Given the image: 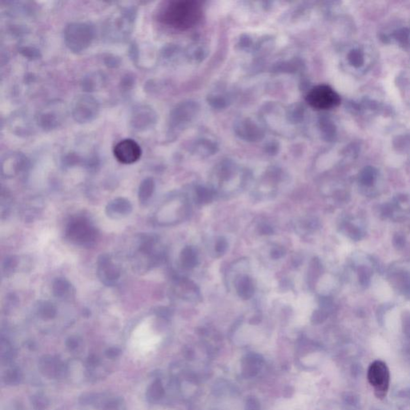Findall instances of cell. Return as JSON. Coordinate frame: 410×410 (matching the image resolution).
Masks as SVG:
<instances>
[{
  "mask_svg": "<svg viewBox=\"0 0 410 410\" xmlns=\"http://www.w3.org/2000/svg\"><path fill=\"white\" fill-rule=\"evenodd\" d=\"M202 14L200 2L194 0L172 1L164 8L161 20L173 29L186 31L198 24Z\"/></svg>",
  "mask_w": 410,
  "mask_h": 410,
  "instance_id": "6da1fadb",
  "label": "cell"
},
{
  "mask_svg": "<svg viewBox=\"0 0 410 410\" xmlns=\"http://www.w3.org/2000/svg\"><path fill=\"white\" fill-rule=\"evenodd\" d=\"M65 237L74 246L90 247L97 243L98 231L90 219L83 215L71 218L65 227Z\"/></svg>",
  "mask_w": 410,
  "mask_h": 410,
  "instance_id": "7a4b0ae2",
  "label": "cell"
},
{
  "mask_svg": "<svg viewBox=\"0 0 410 410\" xmlns=\"http://www.w3.org/2000/svg\"><path fill=\"white\" fill-rule=\"evenodd\" d=\"M66 48L74 53L87 50L95 38V29L90 23L74 22L66 26L64 33Z\"/></svg>",
  "mask_w": 410,
  "mask_h": 410,
  "instance_id": "3957f363",
  "label": "cell"
},
{
  "mask_svg": "<svg viewBox=\"0 0 410 410\" xmlns=\"http://www.w3.org/2000/svg\"><path fill=\"white\" fill-rule=\"evenodd\" d=\"M346 63L356 76H362L369 71L375 60L376 52L369 44H356L346 54Z\"/></svg>",
  "mask_w": 410,
  "mask_h": 410,
  "instance_id": "277c9868",
  "label": "cell"
},
{
  "mask_svg": "<svg viewBox=\"0 0 410 410\" xmlns=\"http://www.w3.org/2000/svg\"><path fill=\"white\" fill-rule=\"evenodd\" d=\"M188 201L186 199H171L160 208L156 214L160 225H172L179 222L187 216L188 213Z\"/></svg>",
  "mask_w": 410,
  "mask_h": 410,
  "instance_id": "5b68a950",
  "label": "cell"
},
{
  "mask_svg": "<svg viewBox=\"0 0 410 410\" xmlns=\"http://www.w3.org/2000/svg\"><path fill=\"white\" fill-rule=\"evenodd\" d=\"M306 100L312 108L317 110H328L336 108L341 103L339 95L328 85H318L307 95Z\"/></svg>",
  "mask_w": 410,
  "mask_h": 410,
  "instance_id": "8992f818",
  "label": "cell"
},
{
  "mask_svg": "<svg viewBox=\"0 0 410 410\" xmlns=\"http://www.w3.org/2000/svg\"><path fill=\"white\" fill-rule=\"evenodd\" d=\"M99 103L91 96H81L74 102L71 115L79 124H86L94 120L99 113Z\"/></svg>",
  "mask_w": 410,
  "mask_h": 410,
  "instance_id": "52a82bcc",
  "label": "cell"
},
{
  "mask_svg": "<svg viewBox=\"0 0 410 410\" xmlns=\"http://www.w3.org/2000/svg\"><path fill=\"white\" fill-rule=\"evenodd\" d=\"M368 379L376 396L379 398L385 397L390 385V372L386 364L378 361L374 362L369 367Z\"/></svg>",
  "mask_w": 410,
  "mask_h": 410,
  "instance_id": "ba28073f",
  "label": "cell"
},
{
  "mask_svg": "<svg viewBox=\"0 0 410 410\" xmlns=\"http://www.w3.org/2000/svg\"><path fill=\"white\" fill-rule=\"evenodd\" d=\"M113 153L119 163L132 164L140 160L142 156V149L135 140L124 139L115 145Z\"/></svg>",
  "mask_w": 410,
  "mask_h": 410,
  "instance_id": "9c48e42d",
  "label": "cell"
},
{
  "mask_svg": "<svg viewBox=\"0 0 410 410\" xmlns=\"http://www.w3.org/2000/svg\"><path fill=\"white\" fill-rule=\"evenodd\" d=\"M97 275L103 284L114 286L120 278L121 273L110 255L103 254L97 261Z\"/></svg>",
  "mask_w": 410,
  "mask_h": 410,
  "instance_id": "30bf717a",
  "label": "cell"
},
{
  "mask_svg": "<svg viewBox=\"0 0 410 410\" xmlns=\"http://www.w3.org/2000/svg\"><path fill=\"white\" fill-rule=\"evenodd\" d=\"M58 103H51L37 115V124L44 131H50L60 126L64 119V110Z\"/></svg>",
  "mask_w": 410,
  "mask_h": 410,
  "instance_id": "8fae6325",
  "label": "cell"
},
{
  "mask_svg": "<svg viewBox=\"0 0 410 410\" xmlns=\"http://www.w3.org/2000/svg\"><path fill=\"white\" fill-rule=\"evenodd\" d=\"M155 122V115L151 107L148 105H139L133 109L131 113V128L136 131H146L151 129Z\"/></svg>",
  "mask_w": 410,
  "mask_h": 410,
  "instance_id": "7c38bea8",
  "label": "cell"
},
{
  "mask_svg": "<svg viewBox=\"0 0 410 410\" xmlns=\"http://www.w3.org/2000/svg\"><path fill=\"white\" fill-rule=\"evenodd\" d=\"M380 39L387 44H394L407 48L410 46V26L396 25L385 29L380 33Z\"/></svg>",
  "mask_w": 410,
  "mask_h": 410,
  "instance_id": "4fadbf2b",
  "label": "cell"
},
{
  "mask_svg": "<svg viewBox=\"0 0 410 410\" xmlns=\"http://www.w3.org/2000/svg\"><path fill=\"white\" fill-rule=\"evenodd\" d=\"M132 211V205L129 199L125 198H115L108 203L106 207V213L112 219H122L130 215Z\"/></svg>",
  "mask_w": 410,
  "mask_h": 410,
  "instance_id": "5bb4252c",
  "label": "cell"
},
{
  "mask_svg": "<svg viewBox=\"0 0 410 410\" xmlns=\"http://www.w3.org/2000/svg\"><path fill=\"white\" fill-rule=\"evenodd\" d=\"M26 159L20 154H13L2 162V174L6 177H14L25 167Z\"/></svg>",
  "mask_w": 410,
  "mask_h": 410,
  "instance_id": "9a60e30c",
  "label": "cell"
},
{
  "mask_svg": "<svg viewBox=\"0 0 410 410\" xmlns=\"http://www.w3.org/2000/svg\"><path fill=\"white\" fill-rule=\"evenodd\" d=\"M75 292L72 284L65 278H57L53 282V295L60 300H70L75 295Z\"/></svg>",
  "mask_w": 410,
  "mask_h": 410,
  "instance_id": "2e32d148",
  "label": "cell"
},
{
  "mask_svg": "<svg viewBox=\"0 0 410 410\" xmlns=\"http://www.w3.org/2000/svg\"><path fill=\"white\" fill-rule=\"evenodd\" d=\"M155 191V182L151 177L146 178L140 183L138 197L140 204H146L150 200Z\"/></svg>",
  "mask_w": 410,
  "mask_h": 410,
  "instance_id": "e0dca14e",
  "label": "cell"
},
{
  "mask_svg": "<svg viewBox=\"0 0 410 410\" xmlns=\"http://www.w3.org/2000/svg\"><path fill=\"white\" fill-rule=\"evenodd\" d=\"M236 289L239 295L243 298L248 299L253 294L252 280L246 276L241 277L236 282Z\"/></svg>",
  "mask_w": 410,
  "mask_h": 410,
  "instance_id": "ac0fdd59",
  "label": "cell"
},
{
  "mask_svg": "<svg viewBox=\"0 0 410 410\" xmlns=\"http://www.w3.org/2000/svg\"><path fill=\"white\" fill-rule=\"evenodd\" d=\"M180 261L184 268H193L197 264V256L193 247H187L181 252Z\"/></svg>",
  "mask_w": 410,
  "mask_h": 410,
  "instance_id": "d6986e66",
  "label": "cell"
},
{
  "mask_svg": "<svg viewBox=\"0 0 410 410\" xmlns=\"http://www.w3.org/2000/svg\"><path fill=\"white\" fill-rule=\"evenodd\" d=\"M377 177V170L372 166H367L361 172L359 180L363 185L371 186Z\"/></svg>",
  "mask_w": 410,
  "mask_h": 410,
  "instance_id": "ffe728a7",
  "label": "cell"
},
{
  "mask_svg": "<svg viewBox=\"0 0 410 410\" xmlns=\"http://www.w3.org/2000/svg\"><path fill=\"white\" fill-rule=\"evenodd\" d=\"M103 82V78L102 76H98L97 75V76H92L91 75V76L86 77L83 80V82L82 83V88L87 92H93V91H96L98 87L101 86Z\"/></svg>",
  "mask_w": 410,
  "mask_h": 410,
  "instance_id": "44dd1931",
  "label": "cell"
},
{
  "mask_svg": "<svg viewBox=\"0 0 410 410\" xmlns=\"http://www.w3.org/2000/svg\"><path fill=\"white\" fill-rule=\"evenodd\" d=\"M38 311L43 316H53L55 313V307L52 303L43 301L38 305Z\"/></svg>",
  "mask_w": 410,
  "mask_h": 410,
  "instance_id": "7402d4cb",
  "label": "cell"
},
{
  "mask_svg": "<svg viewBox=\"0 0 410 410\" xmlns=\"http://www.w3.org/2000/svg\"><path fill=\"white\" fill-rule=\"evenodd\" d=\"M17 265H18V262H17L16 259L15 257L8 258L5 262V263H3V266H2L3 273H6V275L7 276L8 274H12L13 272L16 271Z\"/></svg>",
  "mask_w": 410,
  "mask_h": 410,
  "instance_id": "603a6c76",
  "label": "cell"
},
{
  "mask_svg": "<svg viewBox=\"0 0 410 410\" xmlns=\"http://www.w3.org/2000/svg\"><path fill=\"white\" fill-rule=\"evenodd\" d=\"M20 52L25 57L30 58V59H38L39 57V50L32 47H24L20 49Z\"/></svg>",
  "mask_w": 410,
  "mask_h": 410,
  "instance_id": "cb8c5ba5",
  "label": "cell"
}]
</instances>
